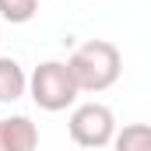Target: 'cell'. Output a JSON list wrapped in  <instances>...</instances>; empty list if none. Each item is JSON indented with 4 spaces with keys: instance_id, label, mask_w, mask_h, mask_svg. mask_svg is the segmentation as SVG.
<instances>
[{
    "instance_id": "5b68a950",
    "label": "cell",
    "mask_w": 151,
    "mask_h": 151,
    "mask_svg": "<svg viewBox=\"0 0 151 151\" xmlns=\"http://www.w3.org/2000/svg\"><path fill=\"white\" fill-rule=\"evenodd\" d=\"M28 91V74L14 56H0V102H18Z\"/></svg>"
},
{
    "instance_id": "6da1fadb",
    "label": "cell",
    "mask_w": 151,
    "mask_h": 151,
    "mask_svg": "<svg viewBox=\"0 0 151 151\" xmlns=\"http://www.w3.org/2000/svg\"><path fill=\"white\" fill-rule=\"evenodd\" d=\"M67 67H70V74H74L81 91L99 95V91L113 88L119 81L123 56H119L116 42H109V39H88V42H81L74 53L67 56Z\"/></svg>"
},
{
    "instance_id": "7a4b0ae2",
    "label": "cell",
    "mask_w": 151,
    "mask_h": 151,
    "mask_svg": "<svg viewBox=\"0 0 151 151\" xmlns=\"http://www.w3.org/2000/svg\"><path fill=\"white\" fill-rule=\"evenodd\" d=\"M28 95L39 109L46 113H63L67 106H74V99L81 95L74 74L63 60H42L35 70L28 74Z\"/></svg>"
},
{
    "instance_id": "ba28073f",
    "label": "cell",
    "mask_w": 151,
    "mask_h": 151,
    "mask_svg": "<svg viewBox=\"0 0 151 151\" xmlns=\"http://www.w3.org/2000/svg\"><path fill=\"white\" fill-rule=\"evenodd\" d=\"M0 151H7V144H4V119H0Z\"/></svg>"
},
{
    "instance_id": "8992f818",
    "label": "cell",
    "mask_w": 151,
    "mask_h": 151,
    "mask_svg": "<svg viewBox=\"0 0 151 151\" xmlns=\"http://www.w3.org/2000/svg\"><path fill=\"white\" fill-rule=\"evenodd\" d=\"M113 151H151V123H127L113 137Z\"/></svg>"
},
{
    "instance_id": "3957f363",
    "label": "cell",
    "mask_w": 151,
    "mask_h": 151,
    "mask_svg": "<svg viewBox=\"0 0 151 151\" xmlns=\"http://www.w3.org/2000/svg\"><path fill=\"white\" fill-rule=\"evenodd\" d=\"M67 130H70V141L77 148H88V151H99V148H109L116 137V113L102 102H84L77 106L70 119H67Z\"/></svg>"
},
{
    "instance_id": "52a82bcc",
    "label": "cell",
    "mask_w": 151,
    "mask_h": 151,
    "mask_svg": "<svg viewBox=\"0 0 151 151\" xmlns=\"http://www.w3.org/2000/svg\"><path fill=\"white\" fill-rule=\"evenodd\" d=\"M39 11V0H0V18L11 25H25L32 21Z\"/></svg>"
},
{
    "instance_id": "277c9868",
    "label": "cell",
    "mask_w": 151,
    "mask_h": 151,
    "mask_svg": "<svg viewBox=\"0 0 151 151\" xmlns=\"http://www.w3.org/2000/svg\"><path fill=\"white\" fill-rule=\"evenodd\" d=\"M4 144H7V151H35L39 127L28 116H7L4 119Z\"/></svg>"
}]
</instances>
